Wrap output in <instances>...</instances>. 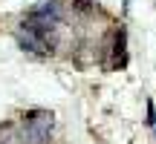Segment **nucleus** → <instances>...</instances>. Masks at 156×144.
<instances>
[{
  "label": "nucleus",
  "instance_id": "obj_1",
  "mask_svg": "<svg viewBox=\"0 0 156 144\" xmlns=\"http://www.w3.org/2000/svg\"><path fill=\"white\" fill-rule=\"evenodd\" d=\"M55 115L49 110H32L20 118V144H49Z\"/></svg>",
  "mask_w": 156,
  "mask_h": 144
},
{
  "label": "nucleus",
  "instance_id": "obj_2",
  "mask_svg": "<svg viewBox=\"0 0 156 144\" xmlns=\"http://www.w3.org/2000/svg\"><path fill=\"white\" fill-rule=\"evenodd\" d=\"M127 63V52H124V32L116 35V43H113V63L110 67H124Z\"/></svg>",
  "mask_w": 156,
  "mask_h": 144
}]
</instances>
